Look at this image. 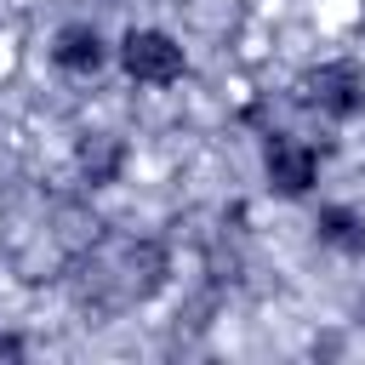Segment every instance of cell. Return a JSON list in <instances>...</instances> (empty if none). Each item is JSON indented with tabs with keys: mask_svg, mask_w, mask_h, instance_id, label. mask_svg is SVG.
Wrapping results in <instances>:
<instances>
[{
	"mask_svg": "<svg viewBox=\"0 0 365 365\" xmlns=\"http://www.w3.org/2000/svg\"><path fill=\"white\" fill-rule=\"evenodd\" d=\"M125 68L137 80H171L182 68V51L165 40V34H131L125 40Z\"/></svg>",
	"mask_w": 365,
	"mask_h": 365,
	"instance_id": "cell-1",
	"label": "cell"
}]
</instances>
